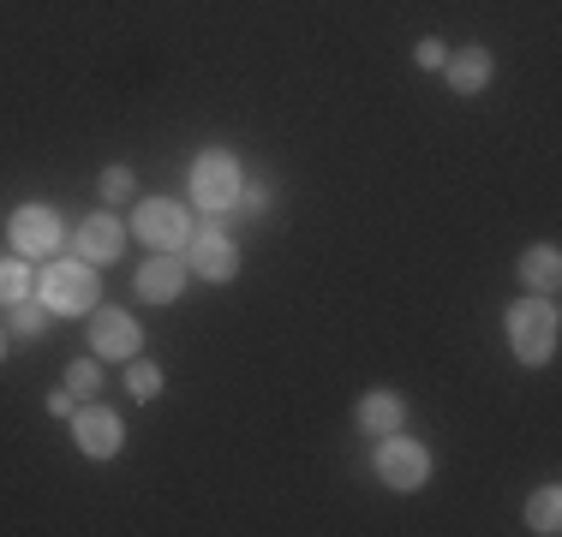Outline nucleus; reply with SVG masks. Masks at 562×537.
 <instances>
[{"label": "nucleus", "instance_id": "obj_1", "mask_svg": "<svg viewBox=\"0 0 562 537\" xmlns=\"http://www.w3.org/2000/svg\"><path fill=\"white\" fill-rule=\"evenodd\" d=\"M503 329H508V346H515L520 365H544V358L557 353V329H562V317H557V305L539 293V299L508 305Z\"/></svg>", "mask_w": 562, "mask_h": 537}, {"label": "nucleus", "instance_id": "obj_2", "mask_svg": "<svg viewBox=\"0 0 562 537\" xmlns=\"http://www.w3.org/2000/svg\"><path fill=\"white\" fill-rule=\"evenodd\" d=\"M36 299L60 317H90L97 311V268L90 263H48L43 281H36Z\"/></svg>", "mask_w": 562, "mask_h": 537}, {"label": "nucleus", "instance_id": "obj_3", "mask_svg": "<svg viewBox=\"0 0 562 537\" xmlns=\"http://www.w3.org/2000/svg\"><path fill=\"white\" fill-rule=\"evenodd\" d=\"M239 161L227 156V150H204L192 161V204L198 209H210V215H222V209H234V197H239Z\"/></svg>", "mask_w": 562, "mask_h": 537}, {"label": "nucleus", "instance_id": "obj_4", "mask_svg": "<svg viewBox=\"0 0 562 537\" xmlns=\"http://www.w3.org/2000/svg\"><path fill=\"white\" fill-rule=\"evenodd\" d=\"M378 478L390 483V490H419V483L431 478V454H425L419 442H407V436H383Z\"/></svg>", "mask_w": 562, "mask_h": 537}, {"label": "nucleus", "instance_id": "obj_5", "mask_svg": "<svg viewBox=\"0 0 562 537\" xmlns=\"http://www.w3.org/2000/svg\"><path fill=\"white\" fill-rule=\"evenodd\" d=\"M90 346H97V358H138L144 334L132 311H114V305H97L90 311Z\"/></svg>", "mask_w": 562, "mask_h": 537}, {"label": "nucleus", "instance_id": "obj_6", "mask_svg": "<svg viewBox=\"0 0 562 537\" xmlns=\"http://www.w3.org/2000/svg\"><path fill=\"white\" fill-rule=\"evenodd\" d=\"M132 233H138L144 245H156V251H180L186 239H192V227H186L180 204H144L138 215H132Z\"/></svg>", "mask_w": 562, "mask_h": 537}, {"label": "nucleus", "instance_id": "obj_7", "mask_svg": "<svg viewBox=\"0 0 562 537\" xmlns=\"http://www.w3.org/2000/svg\"><path fill=\"white\" fill-rule=\"evenodd\" d=\"M72 442H78V454H90V460H114L120 454V419L109 407H78L72 412Z\"/></svg>", "mask_w": 562, "mask_h": 537}, {"label": "nucleus", "instance_id": "obj_8", "mask_svg": "<svg viewBox=\"0 0 562 537\" xmlns=\"http://www.w3.org/2000/svg\"><path fill=\"white\" fill-rule=\"evenodd\" d=\"M12 245H19L24 258H48V251L60 245V215L48 204H24L12 215Z\"/></svg>", "mask_w": 562, "mask_h": 537}, {"label": "nucleus", "instance_id": "obj_9", "mask_svg": "<svg viewBox=\"0 0 562 537\" xmlns=\"http://www.w3.org/2000/svg\"><path fill=\"white\" fill-rule=\"evenodd\" d=\"M186 245H192V268L204 281H234L239 275V251H234V239H227L222 227H204V233H192Z\"/></svg>", "mask_w": 562, "mask_h": 537}, {"label": "nucleus", "instance_id": "obj_10", "mask_svg": "<svg viewBox=\"0 0 562 537\" xmlns=\"http://www.w3.org/2000/svg\"><path fill=\"white\" fill-rule=\"evenodd\" d=\"M180 287H186V258H180V251H156V258L138 268V293H144L150 305L180 299Z\"/></svg>", "mask_w": 562, "mask_h": 537}, {"label": "nucleus", "instance_id": "obj_11", "mask_svg": "<svg viewBox=\"0 0 562 537\" xmlns=\"http://www.w3.org/2000/svg\"><path fill=\"white\" fill-rule=\"evenodd\" d=\"M78 263H90V268H102V263H114L120 258V245H126V233H120V221L114 215H90L85 227H78Z\"/></svg>", "mask_w": 562, "mask_h": 537}, {"label": "nucleus", "instance_id": "obj_12", "mask_svg": "<svg viewBox=\"0 0 562 537\" xmlns=\"http://www.w3.org/2000/svg\"><path fill=\"white\" fill-rule=\"evenodd\" d=\"M443 72H449V90L454 96H479V90L491 84V48H461L454 60H443Z\"/></svg>", "mask_w": 562, "mask_h": 537}, {"label": "nucleus", "instance_id": "obj_13", "mask_svg": "<svg viewBox=\"0 0 562 537\" xmlns=\"http://www.w3.org/2000/svg\"><path fill=\"white\" fill-rule=\"evenodd\" d=\"M401 419H407L401 395H383V388H378V395H366V400H359V412H353V424L366 430V436H378V442H383V436H395Z\"/></svg>", "mask_w": 562, "mask_h": 537}, {"label": "nucleus", "instance_id": "obj_14", "mask_svg": "<svg viewBox=\"0 0 562 537\" xmlns=\"http://www.w3.org/2000/svg\"><path fill=\"white\" fill-rule=\"evenodd\" d=\"M520 281H527V287H539V293H557V281H562V258H557V245L527 251V258H520Z\"/></svg>", "mask_w": 562, "mask_h": 537}, {"label": "nucleus", "instance_id": "obj_15", "mask_svg": "<svg viewBox=\"0 0 562 537\" xmlns=\"http://www.w3.org/2000/svg\"><path fill=\"white\" fill-rule=\"evenodd\" d=\"M557 519H562V490L551 483V490H539V495L527 502V526L539 532V537H551V532H557Z\"/></svg>", "mask_w": 562, "mask_h": 537}, {"label": "nucleus", "instance_id": "obj_16", "mask_svg": "<svg viewBox=\"0 0 562 537\" xmlns=\"http://www.w3.org/2000/svg\"><path fill=\"white\" fill-rule=\"evenodd\" d=\"M126 388H132V400H156V395H162V370H156L150 358H132Z\"/></svg>", "mask_w": 562, "mask_h": 537}, {"label": "nucleus", "instance_id": "obj_17", "mask_svg": "<svg viewBox=\"0 0 562 537\" xmlns=\"http://www.w3.org/2000/svg\"><path fill=\"white\" fill-rule=\"evenodd\" d=\"M48 329V305L43 299H19L12 305V334H43Z\"/></svg>", "mask_w": 562, "mask_h": 537}, {"label": "nucleus", "instance_id": "obj_18", "mask_svg": "<svg viewBox=\"0 0 562 537\" xmlns=\"http://www.w3.org/2000/svg\"><path fill=\"white\" fill-rule=\"evenodd\" d=\"M24 287H31L24 263H19V258H7V263H0V305H19V299H24Z\"/></svg>", "mask_w": 562, "mask_h": 537}, {"label": "nucleus", "instance_id": "obj_19", "mask_svg": "<svg viewBox=\"0 0 562 537\" xmlns=\"http://www.w3.org/2000/svg\"><path fill=\"white\" fill-rule=\"evenodd\" d=\"M66 388H72L78 400H90V395H97V388H102V370H97V358H78V365L66 370Z\"/></svg>", "mask_w": 562, "mask_h": 537}, {"label": "nucleus", "instance_id": "obj_20", "mask_svg": "<svg viewBox=\"0 0 562 537\" xmlns=\"http://www.w3.org/2000/svg\"><path fill=\"white\" fill-rule=\"evenodd\" d=\"M132 185H138V180H132V168H109V173H102V197H109V204H126Z\"/></svg>", "mask_w": 562, "mask_h": 537}, {"label": "nucleus", "instance_id": "obj_21", "mask_svg": "<svg viewBox=\"0 0 562 537\" xmlns=\"http://www.w3.org/2000/svg\"><path fill=\"white\" fill-rule=\"evenodd\" d=\"M234 209H246V215H263V209H270V192H263V185H239Z\"/></svg>", "mask_w": 562, "mask_h": 537}, {"label": "nucleus", "instance_id": "obj_22", "mask_svg": "<svg viewBox=\"0 0 562 537\" xmlns=\"http://www.w3.org/2000/svg\"><path fill=\"white\" fill-rule=\"evenodd\" d=\"M413 60H419V66H425V72H437V66H443V60H449V54H443V43H437V36H425V43H419V48H413Z\"/></svg>", "mask_w": 562, "mask_h": 537}, {"label": "nucleus", "instance_id": "obj_23", "mask_svg": "<svg viewBox=\"0 0 562 537\" xmlns=\"http://www.w3.org/2000/svg\"><path fill=\"white\" fill-rule=\"evenodd\" d=\"M48 412H55V419H72V412H78V395H72V388H66V395H48Z\"/></svg>", "mask_w": 562, "mask_h": 537}, {"label": "nucleus", "instance_id": "obj_24", "mask_svg": "<svg viewBox=\"0 0 562 537\" xmlns=\"http://www.w3.org/2000/svg\"><path fill=\"white\" fill-rule=\"evenodd\" d=\"M0 353H7V334H0Z\"/></svg>", "mask_w": 562, "mask_h": 537}]
</instances>
